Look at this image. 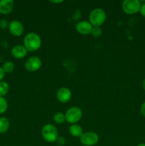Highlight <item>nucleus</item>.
<instances>
[{
    "mask_svg": "<svg viewBox=\"0 0 145 146\" xmlns=\"http://www.w3.org/2000/svg\"><path fill=\"white\" fill-rule=\"evenodd\" d=\"M14 7L13 0H0V14L7 15L12 12Z\"/></svg>",
    "mask_w": 145,
    "mask_h": 146,
    "instance_id": "12",
    "label": "nucleus"
},
{
    "mask_svg": "<svg viewBox=\"0 0 145 146\" xmlns=\"http://www.w3.org/2000/svg\"><path fill=\"white\" fill-rule=\"evenodd\" d=\"M139 12H140L141 15H142V17H145V3L142 4L140 7V10H139Z\"/></svg>",
    "mask_w": 145,
    "mask_h": 146,
    "instance_id": "23",
    "label": "nucleus"
},
{
    "mask_svg": "<svg viewBox=\"0 0 145 146\" xmlns=\"http://www.w3.org/2000/svg\"><path fill=\"white\" fill-rule=\"evenodd\" d=\"M9 91V85L8 83L4 81H0V96H5Z\"/></svg>",
    "mask_w": 145,
    "mask_h": 146,
    "instance_id": "16",
    "label": "nucleus"
},
{
    "mask_svg": "<svg viewBox=\"0 0 145 146\" xmlns=\"http://www.w3.org/2000/svg\"><path fill=\"white\" fill-rule=\"evenodd\" d=\"M141 5L139 0H125L122 3V9L125 14L132 15L139 12Z\"/></svg>",
    "mask_w": 145,
    "mask_h": 146,
    "instance_id": "5",
    "label": "nucleus"
},
{
    "mask_svg": "<svg viewBox=\"0 0 145 146\" xmlns=\"http://www.w3.org/2000/svg\"><path fill=\"white\" fill-rule=\"evenodd\" d=\"M80 16H81L80 11V10H76V11H75V14H74V15H73L74 20L77 21L78 19H79L80 17Z\"/></svg>",
    "mask_w": 145,
    "mask_h": 146,
    "instance_id": "22",
    "label": "nucleus"
},
{
    "mask_svg": "<svg viewBox=\"0 0 145 146\" xmlns=\"http://www.w3.org/2000/svg\"><path fill=\"white\" fill-rule=\"evenodd\" d=\"M41 38L37 33L29 32L24 36V46L30 52L38 51L41 46Z\"/></svg>",
    "mask_w": 145,
    "mask_h": 146,
    "instance_id": "1",
    "label": "nucleus"
},
{
    "mask_svg": "<svg viewBox=\"0 0 145 146\" xmlns=\"http://www.w3.org/2000/svg\"><path fill=\"white\" fill-rule=\"evenodd\" d=\"M80 141L82 145L85 146H94L99 141V136L93 131H87L84 132L80 138Z\"/></svg>",
    "mask_w": 145,
    "mask_h": 146,
    "instance_id": "6",
    "label": "nucleus"
},
{
    "mask_svg": "<svg viewBox=\"0 0 145 146\" xmlns=\"http://www.w3.org/2000/svg\"><path fill=\"white\" fill-rule=\"evenodd\" d=\"M65 121L70 124H76L82 117V111L79 107L72 106L68 108L65 113Z\"/></svg>",
    "mask_w": 145,
    "mask_h": 146,
    "instance_id": "4",
    "label": "nucleus"
},
{
    "mask_svg": "<svg viewBox=\"0 0 145 146\" xmlns=\"http://www.w3.org/2000/svg\"><path fill=\"white\" fill-rule=\"evenodd\" d=\"M9 22L7 19H1L0 20V29H6L9 28Z\"/></svg>",
    "mask_w": 145,
    "mask_h": 146,
    "instance_id": "20",
    "label": "nucleus"
},
{
    "mask_svg": "<svg viewBox=\"0 0 145 146\" xmlns=\"http://www.w3.org/2000/svg\"><path fill=\"white\" fill-rule=\"evenodd\" d=\"M53 119L56 124H63L65 121V114L61 112L55 113L53 115Z\"/></svg>",
    "mask_w": 145,
    "mask_h": 146,
    "instance_id": "17",
    "label": "nucleus"
},
{
    "mask_svg": "<svg viewBox=\"0 0 145 146\" xmlns=\"http://www.w3.org/2000/svg\"><path fill=\"white\" fill-rule=\"evenodd\" d=\"M69 133L72 136L75 137V138H80L82 136V134L84 133L83 129L82 127L78 123L76 124H72L71 126L69 127Z\"/></svg>",
    "mask_w": 145,
    "mask_h": 146,
    "instance_id": "13",
    "label": "nucleus"
},
{
    "mask_svg": "<svg viewBox=\"0 0 145 146\" xmlns=\"http://www.w3.org/2000/svg\"><path fill=\"white\" fill-rule=\"evenodd\" d=\"M142 87H143L144 90V91H145V78H144V79L143 83H142Z\"/></svg>",
    "mask_w": 145,
    "mask_h": 146,
    "instance_id": "27",
    "label": "nucleus"
},
{
    "mask_svg": "<svg viewBox=\"0 0 145 146\" xmlns=\"http://www.w3.org/2000/svg\"><path fill=\"white\" fill-rule=\"evenodd\" d=\"M56 98L61 104H66L72 98V92L67 87H61L57 91Z\"/></svg>",
    "mask_w": 145,
    "mask_h": 146,
    "instance_id": "10",
    "label": "nucleus"
},
{
    "mask_svg": "<svg viewBox=\"0 0 145 146\" xmlns=\"http://www.w3.org/2000/svg\"><path fill=\"white\" fill-rule=\"evenodd\" d=\"M28 51L24 45L18 44L12 47L11 50V54L14 58L16 59H21L26 56Z\"/></svg>",
    "mask_w": 145,
    "mask_h": 146,
    "instance_id": "11",
    "label": "nucleus"
},
{
    "mask_svg": "<svg viewBox=\"0 0 145 146\" xmlns=\"http://www.w3.org/2000/svg\"><path fill=\"white\" fill-rule=\"evenodd\" d=\"M42 66V61L38 56H31L26 61L24 68L29 72H35L38 71Z\"/></svg>",
    "mask_w": 145,
    "mask_h": 146,
    "instance_id": "7",
    "label": "nucleus"
},
{
    "mask_svg": "<svg viewBox=\"0 0 145 146\" xmlns=\"http://www.w3.org/2000/svg\"><path fill=\"white\" fill-rule=\"evenodd\" d=\"M102 34V29H101L100 27H93L92 30V32H91V35L93 37L95 38H98V37L101 36Z\"/></svg>",
    "mask_w": 145,
    "mask_h": 146,
    "instance_id": "19",
    "label": "nucleus"
},
{
    "mask_svg": "<svg viewBox=\"0 0 145 146\" xmlns=\"http://www.w3.org/2000/svg\"><path fill=\"white\" fill-rule=\"evenodd\" d=\"M140 112L142 113V115L145 117V101L144 103H142V104L141 105Z\"/></svg>",
    "mask_w": 145,
    "mask_h": 146,
    "instance_id": "24",
    "label": "nucleus"
},
{
    "mask_svg": "<svg viewBox=\"0 0 145 146\" xmlns=\"http://www.w3.org/2000/svg\"><path fill=\"white\" fill-rule=\"evenodd\" d=\"M8 109V102L4 97L0 96V115L4 113Z\"/></svg>",
    "mask_w": 145,
    "mask_h": 146,
    "instance_id": "18",
    "label": "nucleus"
},
{
    "mask_svg": "<svg viewBox=\"0 0 145 146\" xmlns=\"http://www.w3.org/2000/svg\"><path fill=\"white\" fill-rule=\"evenodd\" d=\"M93 29L92 24L89 21H80L75 24V30L81 35H89Z\"/></svg>",
    "mask_w": 145,
    "mask_h": 146,
    "instance_id": "9",
    "label": "nucleus"
},
{
    "mask_svg": "<svg viewBox=\"0 0 145 146\" xmlns=\"http://www.w3.org/2000/svg\"><path fill=\"white\" fill-rule=\"evenodd\" d=\"M41 136H42L43 139L46 142H55L58 137V129L53 124H45L41 129Z\"/></svg>",
    "mask_w": 145,
    "mask_h": 146,
    "instance_id": "3",
    "label": "nucleus"
},
{
    "mask_svg": "<svg viewBox=\"0 0 145 146\" xmlns=\"http://www.w3.org/2000/svg\"><path fill=\"white\" fill-rule=\"evenodd\" d=\"M5 73H4V70H3L2 67L0 66V81H3V79L5 77Z\"/></svg>",
    "mask_w": 145,
    "mask_h": 146,
    "instance_id": "25",
    "label": "nucleus"
},
{
    "mask_svg": "<svg viewBox=\"0 0 145 146\" xmlns=\"http://www.w3.org/2000/svg\"><path fill=\"white\" fill-rule=\"evenodd\" d=\"M1 67H2L5 74H11V73H12L14 71L15 64L12 61H7L3 64V66Z\"/></svg>",
    "mask_w": 145,
    "mask_h": 146,
    "instance_id": "15",
    "label": "nucleus"
},
{
    "mask_svg": "<svg viewBox=\"0 0 145 146\" xmlns=\"http://www.w3.org/2000/svg\"><path fill=\"white\" fill-rule=\"evenodd\" d=\"M136 146H145V143H141L138 144Z\"/></svg>",
    "mask_w": 145,
    "mask_h": 146,
    "instance_id": "28",
    "label": "nucleus"
},
{
    "mask_svg": "<svg viewBox=\"0 0 145 146\" xmlns=\"http://www.w3.org/2000/svg\"><path fill=\"white\" fill-rule=\"evenodd\" d=\"M50 2L53 3V4H61V3L63 2V1H61V0H60V1H50Z\"/></svg>",
    "mask_w": 145,
    "mask_h": 146,
    "instance_id": "26",
    "label": "nucleus"
},
{
    "mask_svg": "<svg viewBox=\"0 0 145 146\" xmlns=\"http://www.w3.org/2000/svg\"><path fill=\"white\" fill-rule=\"evenodd\" d=\"M89 22L93 27H100L103 25L107 19L105 11L101 8L94 9L89 14Z\"/></svg>",
    "mask_w": 145,
    "mask_h": 146,
    "instance_id": "2",
    "label": "nucleus"
},
{
    "mask_svg": "<svg viewBox=\"0 0 145 146\" xmlns=\"http://www.w3.org/2000/svg\"><path fill=\"white\" fill-rule=\"evenodd\" d=\"M55 142L59 146H63L65 144V143H66V140H65V137L58 136Z\"/></svg>",
    "mask_w": 145,
    "mask_h": 146,
    "instance_id": "21",
    "label": "nucleus"
},
{
    "mask_svg": "<svg viewBox=\"0 0 145 146\" xmlns=\"http://www.w3.org/2000/svg\"><path fill=\"white\" fill-rule=\"evenodd\" d=\"M8 29L11 35L15 37H19L24 34V27L22 23L20 21L13 20L9 22Z\"/></svg>",
    "mask_w": 145,
    "mask_h": 146,
    "instance_id": "8",
    "label": "nucleus"
},
{
    "mask_svg": "<svg viewBox=\"0 0 145 146\" xmlns=\"http://www.w3.org/2000/svg\"><path fill=\"white\" fill-rule=\"evenodd\" d=\"M10 128V122L7 118L0 117V134L6 133Z\"/></svg>",
    "mask_w": 145,
    "mask_h": 146,
    "instance_id": "14",
    "label": "nucleus"
}]
</instances>
